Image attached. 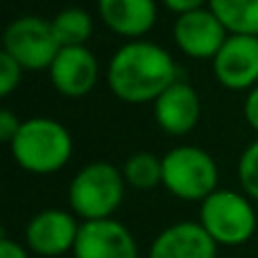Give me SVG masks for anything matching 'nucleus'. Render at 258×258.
I'll return each mask as SVG.
<instances>
[{
	"label": "nucleus",
	"mask_w": 258,
	"mask_h": 258,
	"mask_svg": "<svg viewBox=\"0 0 258 258\" xmlns=\"http://www.w3.org/2000/svg\"><path fill=\"white\" fill-rule=\"evenodd\" d=\"M23 80V66L7 52H0V98H9Z\"/></svg>",
	"instance_id": "nucleus-19"
},
{
	"label": "nucleus",
	"mask_w": 258,
	"mask_h": 258,
	"mask_svg": "<svg viewBox=\"0 0 258 258\" xmlns=\"http://www.w3.org/2000/svg\"><path fill=\"white\" fill-rule=\"evenodd\" d=\"M122 170L107 161H93L77 170L68 186V204L82 222L113 218L125 200Z\"/></svg>",
	"instance_id": "nucleus-3"
},
{
	"label": "nucleus",
	"mask_w": 258,
	"mask_h": 258,
	"mask_svg": "<svg viewBox=\"0 0 258 258\" xmlns=\"http://www.w3.org/2000/svg\"><path fill=\"white\" fill-rule=\"evenodd\" d=\"M59 50L52 23L34 14L14 18L3 32V52L16 59L23 71H50Z\"/></svg>",
	"instance_id": "nucleus-6"
},
{
	"label": "nucleus",
	"mask_w": 258,
	"mask_h": 258,
	"mask_svg": "<svg viewBox=\"0 0 258 258\" xmlns=\"http://www.w3.org/2000/svg\"><path fill=\"white\" fill-rule=\"evenodd\" d=\"M0 258H30V254H27V249L21 242L3 236L0 238Z\"/></svg>",
	"instance_id": "nucleus-22"
},
{
	"label": "nucleus",
	"mask_w": 258,
	"mask_h": 258,
	"mask_svg": "<svg viewBox=\"0 0 258 258\" xmlns=\"http://www.w3.org/2000/svg\"><path fill=\"white\" fill-rule=\"evenodd\" d=\"M204 231L218 247H240L254 238L258 218L251 200L245 192L218 188L200 204V220Z\"/></svg>",
	"instance_id": "nucleus-4"
},
{
	"label": "nucleus",
	"mask_w": 258,
	"mask_h": 258,
	"mask_svg": "<svg viewBox=\"0 0 258 258\" xmlns=\"http://www.w3.org/2000/svg\"><path fill=\"white\" fill-rule=\"evenodd\" d=\"M242 116H245L247 125L258 132V84L247 93L245 104H242Z\"/></svg>",
	"instance_id": "nucleus-21"
},
{
	"label": "nucleus",
	"mask_w": 258,
	"mask_h": 258,
	"mask_svg": "<svg viewBox=\"0 0 258 258\" xmlns=\"http://www.w3.org/2000/svg\"><path fill=\"white\" fill-rule=\"evenodd\" d=\"M98 14L113 34L138 41L154 27L159 7L156 0H98Z\"/></svg>",
	"instance_id": "nucleus-14"
},
{
	"label": "nucleus",
	"mask_w": 258,
	"mask_h": 258,
	"mask_svg": "<svg viewBox=\"0 0 258 258\" xmlns=\"http://www.w3.org/2000/svg\"><path fill=\"white\" fill-rule=\"evenodd\" d=\"M163 188L181 202H204L218 190L215 159L197 145H177L163 156Z\"/></svg>",
	"instance_id": "nucleus-5"
},
{
	"label": "nucleus",
	"mask_w": 258,
	"mask_h": 258,
	"mask_svg": "<svg viewBox=\"0 0 258 258\" xmlns=\"http://www.w3.org/2000/svg\"><path fill=\"white\" fill-rule=\"evenodd\" d=\"M54 91L63 98H84L98 84L100 63L86 45L61 48L48 71Z\"/></svg>",
	"instance_id": "nucleus-11"
},
{
	"label": "nucleus",
	"mask_w": 258,
	"mask_h": 258,
	"mask_svg": "<svg viewBox=\"0 0 258 258\" xmlns=\"http://www.w3.org/2000/svg\"><path fill=\"white\" fill-rule=\"evenodd\" d=\"M152 113H154V122L161 132L170 134V136H186L200 125V93L188 82L179 80L156 98V102L152 104Z\"/></svg>",
	"instance_id": "nucleus-12"
},
{
	"label": "nucleus",
	"mask_w": 258,
	"mask_h": 258,
	"mask_svg": "<svg viewBox=\"0 0 258 258\" xmlns=\"http://www.w3.org/2000/svg\"><path fill=\"white\" fill-rule=\"evenodd\" d=\"M172 39L186 57L213 61L229 39V32L209 7H202L177 16L172 25Z\"/></svg>",
	"instance_id": "nucleus-9"
},
{
	"label": "nucleus",
	"mask_w": 258,
	"mask_h": 258,
	"mask_svg": "<svg viewBox=\"0 0 258 258\" xmlns=\"http://www.w3.org/2000/svg\"><path fill=\"white\" fill-rule=\"evenodd\" d=\"M111 93L127 104L156 102L161 93L179 82L172 54L147 39L127 41L113 52L107 68Z\"/></svg>",
	"instance_id": "nucleus-1"
},
{
	"label": "nucleus",
	"mask_w": 258,
	"mask_h": 258,
	"mask_svg": "<svg viewBox=\"0 0 258 258\" xmlns=\"http://www.w3.org/2000/svg\"><path fill=\"white\" fill-rule=\"evenodd\" d=\"M209 9L229 34L258 36V0H209Z\"/></svg>",
	"instance_id": "nucleus-15"
},
{
	"label": "nucleus",
	"mask_w": 258,
	"mask_h": 258,
	"mask_svg": "<svg viewBox=\"0 0 258 258\" xmlns=\"http://www.w3.org/2000/svg\"><path fill=\"white\" fill-rule=\"evenodd\" d=\"M73 258H138V245L134 233L113 218L82 222Z\"/></svg>",
	"instance_id": "nucleus-10"
},
{
	"label": "nucleus",
	"mask_w": 258,
	"mask_h": 258,
	"mask_svg": "<svg viewBox=\"0 0 258 258\" xmlns=\"http://www.w3.org/2000/svg\"><path fill=\"white\" fill-rule=\"evenodd\" d=\"M21 125H23V120H18L16 113L9 111V109H3V111H0V141L9 145V143L16 138Z\"/></svg>",
	"instance_id": "nucleus-20"
},
{
	"label": "nucleus",
	"mask_w": 258,
	"mask_h": 258,
	"mask_svg": "<svg viewBox=\"0 0 258 258\" xmlns=\"http://www.w3.org/2000/svg\"><path fill=\"white\" fill-rule=\"evenodd\" d=\"M82 222L73 211L43 209L27 222L25 245L32 254L41 258H59L73 251L80 236Z\"/></svg>",
	"instance_id": "nucleus-7"
},
{
	"label": "nucleus",
	"mask_w": 258,
	"mask_h": 258,
	"mask_svg": "<svg viewBox=\"0 0 258 258\" xmlns=\"http://www.w3.org/2000/svg\"><path fill=\"white\" fill-rule=\"evenodd\" d=\"M52 32L59 48H77L86 45V41L93 36V18L82 7H66L54 14Z\"/></svg>",
	"instance_id": "nucleus-16"
},
{
	"label": "nucleus",
	"mask_w": 258,
	"mask_h": 258,
	"mask_svg": "<svg viewBox=\"0 0 258 258\" xmlns=\"http://www.w3.org/2000/svg\"><path fill=\"white\" fill-rule=\"evenodd\" d=\"M161 3L165 5V7L170 9V12H174L177 16H181V14H188V12H195V9H202L209 0H161Z\"/></svg>",
	"instance_id": "nucleus-23"
},
{
	"label": "nucleus",
	"mask_w": 258,
	"mask_h": 258,
	"mask_svg": "<svg viewBox=\"0 0 258 258\" xmlns=\"http://www.w3.org/2000/svg\"><path fill=\"white\" fill-rule=\"evenodd\" d=\"M213 75L224 89L249 93L258 84V36L229 34L213 59Z\"/></svg>",
	"instance_id": "nucleus-8"
},
{
	"label": "nucleus",
	"mask_w": 258,
	"mask_h": 258,
	"mask_svg": "<svg viewBox=\"0 0 258 258\" xmlns=\"http://www.w3.org/2000/svg\"><path fill=\"white\" fill-rule=\"evenodd\" d=\"M238 181L251 202H258V141L245 147L238 159Z\"/></svg>",
	"instance_id": "nucleus-18"
},
{
	"label": "nucleus",
	"mask_w": 258,
	"mask_h": 258,
	"mask_svg": "<svg viewBox=\"0 0 258 258\" xmlns=\"http://www.w3.org/2000/svg\"><path fill=\"white\" fill-rule=\"evenodd\" d=\"M147 258H218V245L200 222H174L152 240Z\"/></svg>",
	"instance_id": "nucleus-13"
},
{
	"label": "nucleus",
	"mask_w": 258,
	"mask_h": 258,
	"mask_svg": "<svg viewBox=\"0 0 258 258\" xmlns=\"http://www.w3.org/2000/svg\"><path fill=\"white\" fill-rule=\"evenodd\" d=\"M120 170L127 186L136 190H152L163 181V161L152 152H134Z\"/></svg>",
	"instance_id": "nucleus-17"
},
{
	"label": "nucleus",
	"mask_w": 258,
	"mask_h": 258,
	"mask_svg": "<svg viewBox=\"0 0 258 258\" xmlns=\"http://www.w3.org/2000/svg\"><path fill=\"white\" fill-rule=\"evenodd\" d=\"M12 159L32 174H52L66 168L75 152L73 134L63 122L48 116L23 120L16 138L9 143Z\"/></svg>",
	"instance_id": "nucleus-2"
}]
</instances>
